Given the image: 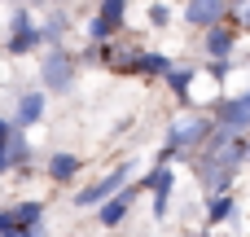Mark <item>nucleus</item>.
<instances>
[{"instance_id": "obj_1", "label": "nucleus", "mask_w": 250, "mask_h": 237, "mask_svg": "<svg viewBox=\"0 0 250 237\" xmlns=\"http://www.w3.org/2000/svg\"><path fill=\"white\" fill-rule=\"evenodd\" d=\"M211 136H215V119H207V114H185V119H176V123L167 128V145H163L158 163H167V158H176V154H185V150H202Z\"/></svg>"}, {"instance_id": "obj_2", "label": "nucleus", "mask_w": 250, "mask_h": 237, "mask_svg": "<svg viewBox=\"0 0 250 237\" xmlns=\"http://www.w3.org/2000/svg\"><path fill=\"white\" fill-rule=\"evenodd\" d=\"M127 172H136L132 163H119L114 172H105L101 180H92L88 189H79L75 194V207H105L114 194H123V185H127Z\"/></svg>"}, {"instance_id": "obj_3", "label": "nucleus", "mask_w": 250, "mask_h": 237, "mask_svg": "<svg viewBox=\"0 0 250 237\" xmlns=\"http://www.w3.org/2000/svg\"><path fill=\"white\" fill-rule=\"evenodd\" d=\"M123 18H127V4L123 0H101L92 22H88V40L92 44H110L119 31H123Z\"/></svg>"}, {"instance_id": "obj_4", "label": "nucleus", "mask_w": 250, "mask_h": 237, "mask_svg": "<svg viewBox=\"0 0 250 237\" xmlns=\"http://www.w3.org/2000/svg\"><path fill=\"white\" fill-rule=\"evenodd\" d=\"M40 84H44L48 92H66V88L75 84V57H70L66 48H53V53L40 62Z\"/></svg>"}, {"instance_id": "obj_5", "label": "nucleus", "mask_w": 250, "mask_h": 237, "mask_svg": "<svg viewBox=\"0 0 250 237\" xmlns=\"http://www.w3.org/2000/svg\"><path fill=\"white\" fill-rule=\"evenodd\" d=\"M215 128H224V132H246L250 128V92L242 97H220L215 101Z\"/></svg>"}, {"instance_id": "obj_6", "label": "nucleus", "mask_w": 250, "mask_h": 237, "mask_svg": "<svg viewBox=\"0 0 250 237\" xmlns=\"http://www.w3.org/2000/svg\"><path fill=\"white\" fill-rule=\"evenodd\" d=\"M35 44H44V31L31 22V13H26V9H13V26H9V53H13V57H22V53H31Z\"/></svg>"}, {"instance_id": "obj_7", "label": "nucleus", "mask_w": 250, "mask_h": 237, "mask_svg": "<svg viewBox=\"0 0 250 237\" xmlns=\"http://www.w3.org/2000/svg\"><path fill=\"white\" fill-rule=\"evenodd\" d=\"M185 18H189L193 26L215 31V26H224V18H233V4H220V0H193V4H185Z\"/></svg>"}, {"instance_id": "obj_8", "label": "nucleus", "mask_w": 250, "mask_h": 237, "mask_svg": "<svg viewBox=\"0 0 250 237\" xmlns=\"http://www.w3.org/2000/svg\"><path fill=\"white\" fill-rule=\"evenodd\" d=\"M171 185H176V172H171L167 163H158V167H154V172H149V176L136 185V189H154V215H158V220L167 215V198H171Z\"/></svg>"}, {"instance_id": "obj_9", "label": "nucleus", "mask_w": 250, "mask_h": 237, "mask_svg": "<svg viewBox=\"0 0 250 237\" xmlns=\"http://www.w3.org/2000/svg\"><path fill=\"white\" fill-rule=\"evenodd\" d=\"M119 70H136V75H154V79H167L176 66H171V57H163V53H127V57L119 62Z\"/></svg>"}, {"instance_id": "obj_10", "label": "nucleus", "mask_w": 250, "mask_h": 237, "mask_svg": "<svg viewBox=\"0 0 250 237\" xmlns=\"http://www.w3.org/2000/svg\"><path fill=\"white\" fill-rule=\"evenodd\" d=\"M132 202H136V189L127 185L123 194H114V198H110V202L101 207V224H105V229H119V224L127 220V211H132Z\"/></svg>"}, {"instance_id": "obj_11", "label": "nucleus", "mask_w": 250, "mask_h": 237, "mask_svg": "<svg viewBox=\"0 0 250 237\" xmlns=\"http://www.w3.org/2000/svg\"><path fill=\"white\" fill-rule=\"evenodd\" d=\"M40 119H44V92H22L18 114H13V128L22 132V128H31V123H40Z\"/></svg>"}, {"instance_id": "obj_12", "label": "nucleus", "mask_w": 250, "mask_h": 237, "mask_svg": "<svg viewBox=\"0 0 250 237\" xmlns=\"http://www.w3.org/2000/svg\"><path fill=\"white\" fill-rule=\"evenodd\" d=\"M233 44H237V31H229V26H215V31H207V53H211V62H229Z\"/></svg>"}, {"instance_id": "obj_13", "label": "nucleus", "mask_w": 250, "mask_h": 237, "mask_svg": "<svg viewBox=\"0 0 250 237\" xmlns=\"http://www.w3.org/2000/svg\"><path fill=\"white\" fill-rule=\"evenodd\" d=\"M79 167H83L79 154H53V158H48V176H53V180H70Z\"/></svg>"}, {"instance_id": "obj_14", "label": "nucleus", "mask_w": 250, "mask_h": 237, "mask_svg": "<svg viewBox=\"0 0 250 237\" xmlns=\"http://www.w3.org/2000/svg\"><path fill=\"white\" fill-rule=\"evenodd\" d=\"M198 79V66H176L171 75H167V84H171V92L180 97V101H189V84Z\"/></svg>"}, {"instance_id": "obj_15", "label": "nucleus", "mask_w": 250, "mask_h": 237, "mask_svg": "<svg viewBox=\"0 0 250 237\" xmlns=\"http://www.w3.org/2000/svg\"><path fill=\"white\" fill-rule=\"evenodd\" d=\"M26 163H31V145H26L22 132H13V141H9V167H26Z\"/></svg>"}, {"instance_id": "obj_16", "label": "nucleus", "mask_w": 250, "mask_h": 237, "mask_svg": "<svg viewBox=\"0 0 250 237\" xmlns=\"http://www.w3.org/2000/svg\"><path fill=\"white\" fill-rule=\"evenodd\" d=\"M233 207H237V202H233L229 194H224V198H211V202H207V220H211V224H224V220L233 215Z\"/></svg>"}, {"instance_id": "obj_17", "label": "nucleus", "mask_w": 250, "mask_h": 237, "mask_svg": "<svg viewBox=\"0 0 250 237\" xmlns=\"http://www.w3.org/2000/svg\"><path fill=\"white\" fill-rule=\"evenodd\" d=\"M40 31H44V44L62 48V31H66V18H62V13H53V18H48V22L40 26Z\"/></svg>"}, {"instance_id": "obj_18", "label": "nucleus", "mask_w": 250, "mask_h": 237, "mask_svg": "<svg viewBox=\"0 0 250 237\" xmlns=\"http://www.w3.org/2000/svg\"><path fill=\"white\" fill-rule=\"evenodd\" d=\"M149 22H154V26H167V22H171V9H167V4H149Z\"/></svg>"}, {"instance_id": "obj_19", "label": "nucleus", "mask_w": 250, "mask_h": 237, "mask_svg": "<svg viewBox=\"0 0 250 237\" xmlns=\"http://www.w3.org/2000/svg\"><path fill=\"white\" fill-rule=\"evenodd\" d=\"M0 237H13V220H9V207H0Z\"/></svg>"}, {"instance_id": "obj_20", "label": "nucleus", "mask_w": 250, "mask_h": 237, "mask_svg": "<svg viewBox=\"0 0 250 237\" xmlns=\"http://www.w3.org/2000/svg\"><path fill=\"white\" fill-rule=\"evenodd\" d=\"M13 132H18V128H13L9 119H0V145H9V141H13Z\"/></svg>"}, {"instance_id": "obj_21", "label": "nucleus", "mask_w": 250, "mask_h": 237, "mask_svg": "<svg viewBox=\"0 0 250 237\" xmlns=\"http://www.w3.org/2000/svg\"><path fill=\"white\" fill-rule=\"evenodd\" d=\"M13 237H48V233H44V224H35V229H18Z\"/></svg>"}, {"instance_id": "obj_22", "label": "nucleus", "mask_w": 250, "mask_h": 237, "mask_svg": "<svg viewBox=\"0 0 250 237\" xmlns=\"http://www.w3.org/2000/svg\"><path fill=\"white\" fill-rule=\"evenodd\" d=\"M242 26H246V31H250V4H246V9H242Z\"/></svg>"}]
</instances>
